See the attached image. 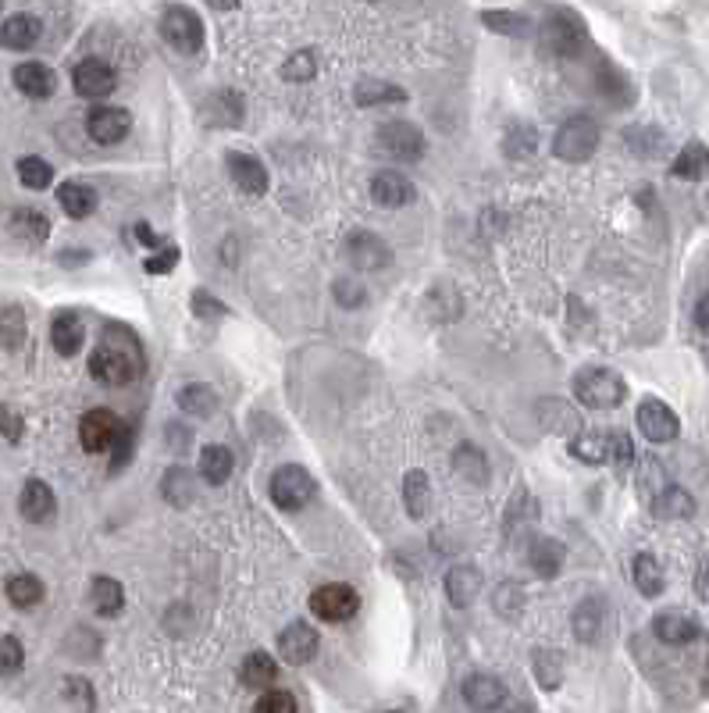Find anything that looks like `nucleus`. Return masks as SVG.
Instances as JSON below:
<instances>
[{
	"mask_svg": "<svg viewBox=\"0 0 709 713\" xmlns=\"http://www.w3.org/2000/svg\"><path fill=\"white\" fill-rule=\"evenodd\" d=\"M143 350H139L136 336L132 332H122V328H111L104 332L100 346L90 357V375L104 386H129L143 375Z\"/></svg>",
	"mask_w": 709,
	"mask_h": 713,
	"instance_id": "obj_1",
	"label": "nucleus"
},
{
	"mask_svg": "<svg viewBox=\"0 0 709 713\" xmlns=\"http://www.w3.org/2000/svg\"><path fill=\"white\" fill-rule=\"evenodd\" d=\"M578 403H585L588 410H613L624 403L628 396V382L610 368H585L574 375L571 382Z\"/></svg>",
	"mask_w": 709,
	"mask_h": 713,
	"instance_id": "obj_2",
	"label": "nucleus"
},
{
	"mask_svg": "<svg viewBox=\"0 0 709 713\" xmlns=\"http://www.w3.org/2000/svg\"><path fill=\"white\" fill-rule=\"evenodd\" d=\"M542 43L556 58H578L588 47V29L581 22L578 11L571 8H553L542 22Z\"/></svg>",
	"mask_w": 709,
	"mask_h": 713,
	"instance_id": "obj_3",
	"label": "nucleus"
},
{
	"mask_svg": "<svg viewBox=\"0 0 709 713\" xmlns=\"http://www.w3.org/2000/svg\"><path fill=\"white\" fill-rule=\"evenodd\" d=\"M599 150V122L588 115H574L556 129L553 154L567 164H581Z\"/></svg>",
	"mask_w": 709,
	"mask_h": 713,
	"instance_id": "obj_4",
	"label": "nucleus"
},
{
	"mask_svg": "<svg viewBox=\"0 0 709 713\" xmlns=\"http://www.w3.org/2000/svg\"><path fill=\"white\" fill-rule=\"evenodd\" d=\"M424 132L417 129L414 122H385V125H378V132H375V150L382 157H389V161H396V164H417L424 157Z\"/></svg>",
	"mask_w": 709,
	"mask_h": 713,
	"instance_id": "obj_5",
	"label": "nucleus"
},
{
	"mask_svg": "<svg viewBox=\"0 0 709 713\" xmlns=\"http://www.w3.org/2000/svg\"><path fill=\"white\" fill-rule=\"evenodd\" d=\"M271 503H275L278 510H303L314 496H318V482L310 478L307 468H300V464H282V468L271 475Z\"/></svg>",
	"mask_w": 709,
	"mask_h": 713,
	"instance_id": "obj_6",
	"label": "nucleus"
},
{
	"mask_svg": "<svg viewBox=\"0 0 709 713\" xmlns=\"http://www.w3.org/2000/svg\"><path fill=\"white\" fill-rule=\"evenodd\" d=\"M161 36L168 47L186 54V58L204 50V22H200L193 8H182V4H175V8L161 15Z\"/></svg>",
	"mask_w": 709,
	"mask_h": 713,
	"instance_id": "obj_7",
	"label": "nucleus"
},
{
	"mask_svg": "<svg viewBox=\"0 0 709 713\" xmlns=\"http://www.w3.org/2000/svg\"><path fill=\"white\" fill-rule=\"evenodd\" d=\"M310 610H314V617H321V621L328 624H343L360 610V596L357 589L346 582L321 585V589H314V596H310Z\"/></svg>",
	"mask_w": 709,
	"mask_h": 713,
	"instance_id": "obj_8",
	"label": "nucleus"
},
{
	"mask_svg": "<svg viewBox=\"0 0 709 713\" xmlns=\"http://www.w3.org/2000/svg\"><path fill=\"white\" fill-rule=\"evenodd\" d=\"M343 254L357 271H382V268H389L392 264L389 243H385L382 236H375V232H367V229H357V232L346 236Z\"/></svg>",
	"mask_w": 709,
	"mask_h": 713,
	"instance_id": "obj_9",
	"label": "nucleus"
},
{
	"mask_svg": "<svg viewBox=\"0 0 709 713\" xmlns=\"http://www.w3.org/2000/svg\"><path fill=\"white\" fill-rule=\"evenodd\" d=\"M122 421H118V414H111V410L97 407V410H86L79 421V443L86 453H111V446H115V439L122 435Z\"/></svg>",
	"mask_w": 709,
	"mask_h": 713,
	"instance_id": "obj_10",
	"label": "nucleus"
},
{
	"mask_svg": "<svg viewBox=\"0 0 709 713\" xmlns=\"http://www.w3.org/2000/svg\"><path fill=\"white\" fill-rule=\"evenodd\" d=\"M72 90L86 100H100V97H111L118 90V75L115 68L107 65L100 58H86L72 68Z\"/></svg>",
	"mask_w": 709,
	"mask_h": 713,
	"instance_id": "obj_11",
	"label": "nucleus"
},
{
	"mask_svg": "<svg viewBox=\"0 0 709 713\" xmlns=\"http://www.w3.org/2000/svg\"><path fill=\"white\" fill-rule=\"evenodd\" d=\"M635 421H638V432L656 446L674 443L677 432H681V421H677V414L663 400H642L638 403Z\"/></svg>",
	"mask_w": 709,
	"mask_h": 713,
	"instance_id": "obj_12",
	"label": "nucleus"
},
{
	"mask_svg": "<svg viewBox=\"0 0 709 713\" xmlns=\"http://www.w3.org/2000/svg\"><path fill=\"white\" fill-rule=\"evenodd\" d=\"M606 621H610V603H606L603 596H588V599H581L578 607H574V617H571L574 639L585 642V646H592V642L603 639Z\"/></svg>",
	"mask_w": 709,
	"mask_h": 713,
	"instance_id": "obj_13",
	"label": "nucleus"
},
{
	"mask_svg": "<svg viewBox=\"0 0 709 713\" xmlns=\"http://www.w3.org/2000/svg\"><path fill=\"white\" fill-rule=\"evenodd\" d=\"M132 129V118L125 107H93L90 118H86V132H90V140L104 143V147H115L129 136Z\"/></svg>",
	"mask_w": 709,
	"mask_h": 713,
	"instance_id": "obj_14",
	"label": "nucleus"
},
{
	"mask_svg": "<svg viewBox=\"0 0 709 713\" xmlns=\"http://www.w3.org/2000/svg\"><path fill=\"white\" fill-rule=\"evenodd\" d=\"M225 164H229L232 182L243 189L246 197H264V193H268V182L271 179H268V168H264L261 157L243 154V150H229Z\"/></svg>",
	"mask_w": 709,
	"mask_h": 713,
	"instance_id": "obj_15",
	"label": "nucleus"
},
{
	"mask_svg": "<svg viewBox=\"0 0 709 713\" xmlns=\"http://www.w3.org/2000/svg\"><path fill=\"white\" fill-rule=\"evenodd\" d=\"M318 646H321V639H318V632L310 628V624H303V621H296V624H289L286 632L278 635V653H282V660L286 664H310L314 656H318Z\"/></svg>",
	"mask_w": 709,
	"mask_h": 713,
	"instance_id": "obj_16",
	"label": "nucleus"
},
{
	"mask_svg": "<svg viewBox=\"0 0 709 713\" xmlns=\"http://www.w3.org/2000/svg\"><path fill=\"white\" fill-rule=\"evenodd\" d=\"M652 635L663 646H688V642L699 639V624L685 610H663V614L652 617Z\"/></svg>",
	"mask_w": 709,
	"mask_h": 713,
	"instance_id": "obj_17",
	"label": "nucleus"
},
{
	"mask_svg": "<svg viewBox=\"0 0 709 713\" xmlns=\"http://www.w3.org/2000/svg\"><path fill=\"white\" fill-rule=\"evenodd\" d=\"M414 197H417L414 182L403 172H396V168L378 172L375 179H371V200H375L378 207H407L414 204Z\"/></svg>",
	"mask_w": 709,
	"mask_h": 713,
	"instance_id": "obj_18",
	"label": "nucleus"
},
{
	"mask_svg": "<svg viewBox=\"0 0 709 713\" xmlns=\"http://www.w3.org/2000/svg\"><path fill=\"white\" fill-rule=\"evenodd\" d=\"M18 510H22L25 521L47 525L50 517H54V510H58V496H54V489H50L47 482L29 478V482L22 485V496H18Z\"/></svg>",
	"mask_w": 709,
	"mask_h": 713,
	"instance_id": "obj_19",
	"label": "nucleus"
},
{
	"mask_svg": "<svg viewBox=\"0 0 709 713\" xmlns=\"http://www.w3.org/2000/svg\"><path fill=\"white\" fill-rule=\"evenodd\" d=\"M464 703L474 713H496L506 703V685L492 674H471L464 681Z\"/></svg>",
	"mask_w": 709,
	"mask_h": 713,
	"instance_id": "obj_20",
	"label": "nucleus"
},
{
	"mask_svg": "<svg viewBox=\"0 0 709 713\" xmlns=\"http://www.w3.org/2000/svg\"><path fill=\"white\" fill-rule=\"evenodd\" d=\"M11 79H15V86L25 97H33V100H47L50 93L58 90V75H54L50 65H43V61H22Z\"/></svg>",
	"mask_w": 709,
	"mask_h": 713,
	"instance_id": "obj_21",
	"label": "nucleus"
},
{
	"mask_svg": "<svg viewBox=\"0 0 709 713\" xmlns=\"http://www.w3.org/2000/svg\"><path fill=\"white\" fill-rule=\"evenodd\" d=\"M481 592V571L474 564H457L449 567L446 574V599L449 607L467 610L474 603V596Z\"/></svg>",
	"mask_w": 709,
	"mask_h": 713,
	"instance_id": "obj_22",
	"label": "nucleus"
},
{
	"mask_svg": "<svg viewBox=\"0 0 709 713\" xmlns=\"http://www.w3.org/2000/svg\"><path fill=\"white\" fill-rule=\"evenodd\" d=\"M8 232L18 239V243L40 246V243H47V236H50V218L43 211H36V207H18V211H11V218H8Z\"/></svg>",
	"mask_w": 709,
	"mask_h": 713,
	"instance_id": "obj_23",
	"label": "nucleus"
},
{
	"mask_svg": "<svg viewBox=\"0 0 709 713\" xmlns=\"http://www.w3.org/2000/svg\"><path fill=\"white\" fill-rule=\"evenodd\" d=\"M563 560H567V553H563L560 542L549 539V535H535V539L528 542V567L538 578H556V574L563 571Z\"/></svg>",
	"mask_w": 709,
	"mask_h": 713,
	"instance_id": "obj_24",
	"label": "nucleus"
},
{
	"mask_svg": "<svg viewBox=\"0 0 709 713\" xmlns=\"http://www.w3.org/2000/svg\"><path fill=\"white\" fill-rule=\"evenodd\" d=\"M239 681H243L246 689H275L278 681V664L275 656L264 653V649H253V653H246V660L239 664Z\"/></svg>",
	"mask_w": 709,
	"mask_h": 713,
	"instance_id": "obj_25",
	"label": "nucleus"
},
{
	"mask_svg": "<svg viewBox=\"0 0 709 713\" xmlns=\"http://www.w3.org/2000/svg\"><path fill=\"white\" fill-rule=\"evenodd\" d=\"M43 36V22L36 15H11L0 25V47L4 50H29Z\"/></svg>",
	"mask_w": 709,
	"mask_h": 713,
	"instance_id": "obj_26",
	"label": "nucleus"
},
{
	"mask_svg": "<svg viewBox=\"0 0 709 713\" xmlns=\"http://www.w3.org/2000/svg\"><path fill=\"white\" fill-rule=\"evenodd\" d=\"M82 339H86V328H82V318L75 311H61L50 325V343L61 357H75L82 350Z\"/></svg>",
	"mask_w": 709,
	"mask_h": 713,
	"instance_id": "obj_27",
	"label": "nucleus"
},
{
	"mask_svg": "<svg viewBox=\"0 0 709 713\" xmlns=\"http://www.w3.org/2000/svg\"><path fill=\"white\" fill-rule=\"evenodd\" d=\"M453 471H457V478L467 485H489V475H492L489 460H485V453L474 443H460L457 450H453Z\"/></svg>",
	"mask_w": 709,
	"mask_h": 713,
	"instance_id": "obj_28",
	"label": "nucleus"
},
{
	"mask_svg": "<svg viewBox=\"0 0 709 713\" xmlns=\"http://www.w3.org/2000/svg\"><path fill=\"white\" fill-rule=\"evenodd\" d=\"M58 204H61V211H65L68 218L82 222V218H90V214L97 211L100 197H97V189H90L86 182H61Z\"/></svg>",
	"mask_w": 709,
	"mask_h": 713,
	"instance_id": "obj_29",
	"label": "nucleus"
},
{
	"mask_svg": "<svg viewBox=\"0 0 709 713\" xmlns=\"http://www.w3.org/2000/svg\"><path fill=\"white\" fill-rule=\"evenodd\" d=\"M90 603H93V610H97V617H118L125 610L122 582L107 578V574H97L90 585Z\"/></svg>",
	"mask_w": 709,
	"mask_h": 713,
	"instance_id": "obj_30",
	"label": "nucleus"
},
{
	"mask_svg": "<svg viewBox=\"0 0 709 713\" xmlns=\"http://www.w3.org/2000/svg\"><path fill=\"white\" fill-rule=\"evenodd\" d=\"M535 414H538V421H542V425L549 428V432L571 435V432H578V425H581L578 410H574L571 403L556 400V396H546V400H538Z\"/></svg>",
	"mask_w": 709,
	"mask_h": 713,
	"instance_id": "obj_31",
	"label": "nucleus"
},
{
	"mask_svg": "<svg viewBox=\"0 0 709 713\" xmlns=\"http://www.w3.org/2000/svg\"><path fill=\"white\" fill-rule=\"evenodd\" d=\"M403 503H407V514L414 521L428 517V510H432V482H428L424 471H407V478H403Z\"/></svg>",
	"mask_w": 709,
	"mask_h": 713,
	"instance_id": "obj_32",
	"label": "nucleus"
},
{
	"mask_svg": "<svg viewBox=\"0 0 709 713\" xmlns=\"http://www.w3.org/2000/svg\"><path fill=\"white\" fill-rule=\"evenodd\" d=\"M631 582H635V589L642 592L645 599H656V596H660L663 585H667L660 560L652 557V553H638V557H635V567H631Z\"/></svg>",
	"mask_w": 709,
	"mask_h": 713,
	"instance_id": "obj_33",
	"label": "nucleus"
},
{
	"mask_svg": "<svg viewBox=\"0 0 709 713\" xmlns=\"http://www.w3.org/2000/svg\"><path fill=\"white\" fill-rule=\"evenodd\" d=\"M175 403H179V410L189 414V418H211L214 407H218V396H214V389L204 386V382H189V386L179 389Z\"/></svg>",
	"mask_w": 709,
	"mask_h": 713,
	"instance_id": "obj_34",
	"label": "nucleus"
},
{
	"mask_svg": "<svg viewBox=\"0 0 709 713\" xmlns=\"http://www.w3.org/2000/svg\"><path fill=\"white\" fill-rule=\"evenodd\" d=\"M232 471H236V457H232L229 446H204V453H200V478L204 482H229Z\"/></svg>",
	"mask_w": 709,
	"mask_h": 713,
	"instance_id": "obj_35",
	"label": "nucleus"
},
{
	"mask_svg": "<svg viewBox=\"0 0 709 713\" xmlns=\"http://www.w3.org/2000/svg\"><path fill=\"white\" fill-rule=\"evenodd\" d=\"M670 172L688 182L709 179V147L706 143H688V147L674 157V168H670Z\"/></svg>",
	"mask_w": 709,
	"mask_h": 713,
	"instance_id": "obj_36",
	"label": "nucleus"
},
{
	"mask_svg": "<svg viewBox=\"0 0 709 713\" xmlns=\"http://www.w3.org/2000/svg\"><path fill=\"white\" fill-rule=\"evenodd\" d=\"M652 514L663 517V521H674V517H692L695 514V500L688 496L681 485H667V489L656 492L652 500Z\"/></svg>",
	"mask_w": 709,
	"mask_h": 713,
	"instance_id": "obj_37",
	"label": "nucleus"
},
{
	"mask_svg": "<svg viewBox=\"0 0 709 713\" xmlns=\"http://www.w3.org/2000/svg\"><path fill=\"white\" fill-rule=\"evenodd\" d=\"M161 496L164 503H172L175 510L189 507L196 500V485H193V475L186 468H168L164 471V482H161Z\"/></svg>",
	"mask_w": 709,
	"mask_h": 713,
	"instance_id": "obj_38",
	"label": "nucleus"
},
{
	"mask_svg": "<svg viewBox=\"0 0 709 713\" xmlns=\"http://www.w3.org/2000/svg\"><path fill=\"white\" fill-rule=\"evenodd\" d=\"M4 592H8L11 607H18V610H33L36 603L47 596V589H43V582L36 578V574H11Z\"/></svg>",
	"mask_w": 709,
	"mask_h": 713,
	"instance_id": "obj_39",
	"label": "nucleus"
},
{
	"mask_svg": "<svg viewBox=\"0 0 709 713\" xmlns=\"http://www.w3.org/2000/svg\"><path fill=\"white\" fill-rule=\"evenodd\" d=\"M353 100L360 107H378V104H403L407 100V90L392 86V82H378V79H364L353 90Z\"/></svg>",
	"mask_w": 709,
	"mask_h": 713,
	"instance_id": "obj_40",
	"label": "nucleus"
},
{
	"mask_svg": "<svg viewBox=\"0 0 709 713\" xmlns=\"http://www.w3.org/2000/svg\"><path fill=\"white\" fill-rule=\"evenodd\" d=\"M25 311L22 307H0V346L4 350H18L25 343Z\"/></svg>",
	"mask_w": 709,
	"mask_h": 713,
	"instance_id": "obj_41",
	"label": "nucleus"
},
{
	"mask_svg": "<svg viewBox=\"0 0 709 713\" xmlns=\"http://www.w3.org/2000/svg\"><path fill=\"white\" fill-rule=\"evenodd\" d=\"M531 667H535V678H538V685L542 689H560V681H563V664H560V656L553 653V649H535L531 653Z\"/></svg>",
	"mask_w": 709,
	"mask_h": 713,
	"instance_id": "obj_42",
	"label": "nucleus"
},
{
	"mask_svg": "<svg viewBox=\"0 0 709 713\" xmlns=\"http://www.w3.org/2000/svg\"><path fill=\"white\" fill-rule=\"evenodd\" d=\"M571 453L578 460H585V464H606L610 460V435H574L571 443Z\"/></svg>",
	"mask_w": 709,
	"mask_h": 713,
	"instance_id": "obj_43",
	"label": "nucleus"
},
{
	"mask_svg": "<svg viewBox=\"0 0 709 713\" xmlns=\"http://www.w3.org/2000/svg\"><path fill=\"white\" fill-rule=\"evenodd\" d=\"M538 147V132L535 125H514V129L506 132L503 140V154L514 157V161H521V157H531Z\"/></svg>",
	"mask_w": 709,
	"mask_h": 713,
	"instance_id": "obj_44",
	"label": "nucleus"
},
{
	"mask_svg": "<svg viewBox=\"0 0 709 713\" xmlns=\"http://www.w3.org/2000/svg\"><path fill=\"white\" fill-rule=\"evenodd\" d=\"M18 179L25 189H47L54 182V168L43 157H22L18 161Z\"/></svg>",
	"mask_w": 709,
	"mask_h": 713,
	"instance_id": "obj_45",
	"label": "nucleus"
},
{
	"mask_svg": "<svg viewBox=\"0 0 709 713\" xmlns=\"http://www.w3.org/2000/svg\"><path fill=\"white\" fill-rule=\"evenodd\" d=\"M318 75V58H314V50H296L289 54L286 65H282V79L286 82H310Z\"/></svg>",
	"mask_w": 709,
	"mask_h": 713,
	"instance_id": "obj_46",
	"label": "nucleus"
},
{
	"mask_svg": "<svg viewBox=\"0 0 709 713\" xmlns=\"http://www.w3.org/2000/svg\"><path fill=\"white\" fill-rule=\"evenodd\" d=\"M61 692H65V699L75 706V710H82V713L97 710V696H93V685L86 678H75V674H68V678L61 681Z\"/></svg>",
	"mask_w": 709,
	"mask_h": 713,
	"instance_id": "obj_47",
	"label": "nucleus"
},
{
	"mask_svg": "<svg viewBox=\"0 0 709 713\" xmlns=\"http://www.w3.org/2000/svg\"><path fill=\"white\" fill-rule=\"evenodd\" d=\"M492 607H496V614L503 617V621H517L524 610V596H521V585L506 582L496 589V599H492Z\"/></svg>",
	"mask_w": 709,
	"mask_h": 713,
	"instance_id": "obj_48",
	"label": "nucleus"
},
{
	"mask_svg": "<svg viewBox=\"0 0 709 713\" xmlns=\"http://www.w3.org/2000/svg\"><path fill=\"white\" fill-rule=\"evenodd\" d=\"M25 667V649L15 635H4L0 639V678H15Z\"/></svg>",
	"mask_w": 709,
	"mask_h": 713,
	"instance_id": "obj_49",
	"label": "nucleus"
},
{
	"mask_svg": "<svg viewBox=\"0 0 709 713\" xmlns=\"http://www.w3.org/2000/svg\"><path fill=\"white\" fill-rule=\"evenodd\" d=\"M481 22L489 25L492 33H503V36H524L528 29H524V18L514 15V11H481Z\"/></svg>",
	"mask_w": 709,
	"mask_h": 713,
	"instance_id": "obj_50",
	"label": "nucleus"
},
{
	"mask_svg": "<svg viewBox=\"0 0 709 713\" xmlns=\"http://www.w3.org/2000/svg\"><path fill=\"white\" fill-rule=\"evenodd\" d=\"M332 296H335V304L343 307V311H357V307L367 300V289L360 286L357 279H335Z\"/></svg>",
	"mask_w": 709,
	"mask_h": 713,
	"instance_id": "obj_51",
	"label": "nucleus"
},
{
	"mask_svg": "<svg viewBox=\"0 0 709 713\" xmlns=\"http://www.w3.org/2000/svg\"><path fill=\"white\" fill-rule=\"evenodd\" d=\"M300 706H296V696L286 689H268L261 699H257V706H253V713H296Z\"/></svg>",
	"mask_w": 709,
	"mask_h": 713,
	"instance_id": "obj_52",
	"label": "nucleus"
},
{
	"mask_svg": "<svg viewBox=\"0 0 709 713\" xmlns=\"http://www.w3.org/2000/svg\"><path fill=\"white\" fill-rule=\"evenodd\" d=\"M193 311L200 314V318H225V314H229V307L221 304V300H214L211 293H204V289H196V293H193Z\"/></svg>",
	"mask_w": 709,
	"mask_h": 713,
	"instance_id": "obj_53",
	"label": "nucleus"
},
{
	"mask_svg": "<svg viewBox=\"0 0 709 713\" xmlns=\"http://www.w3.org/2000/svg\"><path fill=\"white\" fill-rule=\"evenodd\" d=\"M129 460H132V432L129 428H122V435H118L115 446H111V475H118Z\"/></svg>",
	"mask_w": 709,
	"mask_h": 713,
	"instance_id": "obj_54",
	"label": "nucleus"
},
{
	"mask_svg": "<svg viewBox=\"0 0 709 713\" xmlns=\"http://www.w3.org/2000/svg\"><path fill=\"white\" fill-rule=\"evenodd\" d=\"M631 457H635V446H631V439L624 432L610 435V464H617V468H628Z\"/></svg>",
	"mask_w": 709,
	"mask_h": 713,
	"instance_id": "obj_55",
	"label": "nucleus"
},
{
	"mask_svg": "<svg viewBox=\"0 0 709 713\" xmlns=\"http://www.w3.org/2000/svg\"><path fill=\"white\" fill-rule=\"evenodd\" d=\"M175 264H179V250H175V246H164L161 257H147V261H143V268H147L150 275H168Z\"/></svg>",
	"mask_w": 709,
	"mask_h": 713,
	"instance_id": "obj_56",
	"label": "nucleus"
},
{
	"mask_svg": "<svg viewBox=\"0 0 709 713\" xmlns=\"http://www.w3.org/2000/svg\"><path fill=\"white\" fill-rule=\"evenodd\" d=\"M0 435H4L8 443H18V439H22V418H18L11 407H0Z\"/></svg>",
	"mask_w": 709,
	"mask_h": 713,
	"instance_id": "obj_57",
	"label": "nucleus"
},
{
	"mask_svg": "<svg viewBox=\"0 0 709 713\" xmlns=\"http://www.w3.org/2000/svg\"><path fill=\"white\" fill-rule=\"evenodd\" d=\"M132 236H136L143 246H150V250H161V236H157V232L150 229L147 222H136V225H132Z\"/></svg>",
	"mask_w": 709,
	"mask_h": 713,
	"instance_id": "obj_58",
	"label": "nucleus"
},
{
	"mask_svg": "<svg viewBox=\"0 0 709 713\" xmlns=\"http://www.w3.org/2000/svg\"><path fill=\"white\" fill-rule=\"evenodd\" d=\"M168 439H172V450L179 453L182 446L193 443V432H189V428H182V425H175V421H172V425H168Z\"/></svg>",
	"mask_w": 709,
	"mask_h": 713,
	"instance_id": "obj_59",
	"label": "nucleus"
},
{
	"mask_svg": "<svg viewBox=\"0 0 709 713\" xmlns=\"http://www.w3.org/2000/svg\"><path fill=\"white\" fill-rule=\"evenodd\" d=\"M695 325L709 336V293H702V300L695 304Z\"/></svg>",
	"mask_w": 709,
	"mask_h": 713,
	"instance_id": "obj_60",
	"label": "nucleus"
},
{
	"mask_svg": "<svg viewBox=\"0 0 709 713\" xmlns=\"http://www.w3.org/2000/svg\"><path fill=\"white\" fill-rule=\"evenodd\" d=\"M699 592H702V596H706V599H709V564H706V567H702V574H699Z\"/></svg>",
	"mask_w": 709,
	"mask_h": 713,
	"instance_id": "obj_61",
	"label": "nucleus"
},
{
	"mask_svg": "<svg viewBox=\"0 0 709 713\" xmlns=\"http://www.w3.org/2000/svg\"><path fill=\"white\" fill-rule=\"evenodd\" d=\"M506 713H531V706H514V710H506Z\"/></svg>",
	"mask_w": 709,
	"mask_h": 713,
	"instance_id": "obj_62",
	"label": "nucleus"
}]
</instances>
